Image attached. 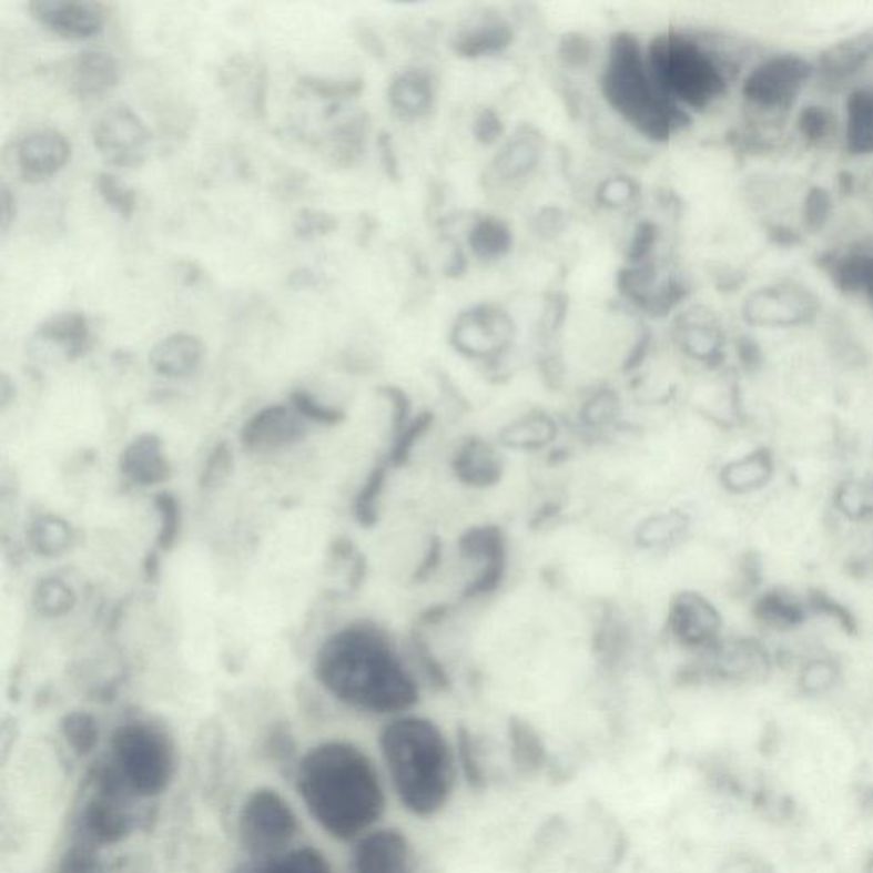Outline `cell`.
I'll list each match as a JSON object with an SVG mask.
<instances>
[{
  "label": "cell",
  "instance_id": "cell-54",
  "mask_svg": "<svg viewBox=\"0 0 873 873\" xmlns=\"http://www.w3.org/2000/svg\"><path fill=\"white\" fill-rule=\"evenodd\" d=\"M635 196V183L628 177L616 176L599 189L597 199L606 206H623Z\"/></svg>",
  "mask_w": 873,
  "mask_h": 873
},
{
  "label": "cell",
  "instance_id": "cell-12",
  "mask_svg": "<svg viewBox=\"0 0 873 873\" xmlns=\"http://www.w3.org/2000/svg\"><path fill=\"white\" fill-rule=\"evenodd\" d=\"M352 873H422L412 840L396 828H376L355 841Z\"/></svg>",
  "mask_w": 873,
  "mask_h": 873
},
{
  "label": "cell",
  "instance_id": "cell-10",
  "mask_svg": "<svg viewBox=\"0 0 873 873\" xmlns=\"http://www.w3.org/2000/svg\"><path fill=\"white\" fill-rule=\"evenodd\" d=\"M151 130L129 106H113L93 126V144L108 164L135 170L148 161Z\"/></svg>",
  "mask_w": 873,
  "mask_h": 873
},
{
  "label": "cell",
  "instance_id": "cell-7",
  "mask_svg": "<svg viewBox=\"0 0 873 873\" xmlns=\"http://www.w3.org/2000/svg\"><path fill=\"white\" fill-rule=\"evenodd\" d=\"M85 792L74 818L75 840L97 847L114 846L132 836L136 815L132 811V795L101 763L85 778Z\"/></svg>",
  "mask_w": 873,
  "mask_h": 873
},
{
  "label": "cell",
  "instance_id": "cell-30",
  "mask_svg": "<svg viewBox=\"0 0 873 873\" xmlns=\"http://www.w3.org/2000/svg\"><path fill=\"white\" fill-rule=\"evenodd\" d=\"M773 475V461L767 450H755L722 469V484L733 494L760 490Z\"/></svg>",
  "mask_w": 873,
  "mask_h": 873
},
{
  "label": "cell",
  "instance_id": "cell-22",
  "mask_svg": "<svg viewBox=\"0 0 873 873\" xmlns=\"http://www.w3.org/2000/svg\"><path fill=\"white\" fill-rule=\"evenodd\" d=\"M205 348L202 339L190 333H174L166 336L152 348L149 364L159 376L168 379H183L196 373L202 364Z\"/></svg>",
  "mask_w": 873,
  "mask_h": 873
},
{
  "label": "cell",
  "instance_id": "cell-11",
  "mask_svg": "<svg viewBox=\"0 0 873 873\" xmlns=\"http://www.w3.org/2000/svg\"><path fill=\"white\" fill-rule=\"evenodd\" d=\"M819 313L815 295L803 285L773 284L749 294L742 316L749 325L793 328L809 325Z\"/></svg>",
  "mask_w": 873,
  "mask_h": 873
},
{
  "label": "cell",
  "instance_id": "cell-8",
  "mask_svg": "<svg viewBox=\"0 0 873 873\" xmlns=\"http://www.w3.org/2000/svg\"><path fill=\"white\" fill-rule=\"evenodd\" d=\"M297 834V814L277 790L260 786L241 803L237 838L247 859L285 852Z\"/></svg>",
  "mask_w": 873,
  "mask_h": 873
},
{
  "label": "cell",
  "instance_id": "cell-35",
  "mask_svg": "<svg viewBox=\"0 0 873 873\" xmlns=\"http://www.w3.org/2000/svg\"><path fill=\"white\" fill-rule=\"evenodd\" d=\"M510 749H512V760L522 773H536L545 767L546 748L535 727L524 722V720H512L510 722Z\"/></svg>",
  "mask_w": 873,
  "mask_h": 873
},
{
  "label": "cell",
  "instance_id": "cell-13",
  "mask_svg": "<svg viewBox=\"0 0 873 873\" xmlns=\"http://www.w3.org/2000/svg\"><path fill=\"white\" fill-rule=\"evenodd\" d=\"M668 628L684 649L710 652L720 643L722 618L701 593L681 592L672 599Z\"/></svg>",
  "mask_w": 873,
  "mask_h": 873
},
{
  "label": "cell",
  "instance_id": "cell-48",
  "mask_svg": "<svg viewBox=\"0 0 873 873\" xmlns=\"http://www.w3.org/2000/svg\"><path fill=\"white\" fill-rule=\"evenodd\" d=\"M291 406L304 418L319 425H336L345 418L342 409L321 403L307 390L297 389L291 395Z\"/></svg>",
  "mask_w": 873,
  "mask_h": 873
},
{
  "label": "cell",
  "instance_id": "cell-23",
  "mask_svg": "<svg viewBox=\"0 0 873 873\" xmlns=\"http://www.w3.org/2000/svg\"><path fill=\"white\" fill-rule=\"evenodd\" d=\"M34 338L59 348L67 361L84 357L91 348V325L81 311H62L43 319L34 333Z\"/></svg>",
  "mask_w": 873,
  "mask_h": 873
},
{
  "label": "cell",
  "instance_id": "cell-61",
  "mask_svg": "<svg viewBox=\"0 0 873 873\" xmlns=\"http://www.w3.org/2000/svg\"><path fill=\"white\" fill-rule=\"evenodd\" d=\"M358 43L364 47L367 52L373 53V57H384V44L380 43L377 34L369 28H357Z\"/></svg>",
  "mask_w": 873,
  "mask_h": 873
},
{
  "label": "cell",
  "instance_id": "cell-43",
  "mask_svg": "<svg viewBox=\"0 0 873 873\" xmlns=\"http://www.w3.org/2000/svg\"><path fill=\"white\" fill-rule=\"evenodd\" d=\"M94 185L103 202L114 214H119L122 219H130L135 214L136 193L126 185L125 181L111 173H100Z\"/></svg>",
  "mask_w": 873,
  "mask_h": 873
},
{
  "label": "cell",
  "instance_id": "cell-52",
  "mask_svg": "<svg viewBox=\"0 0 873 873\" xmlns=\"http://www.w3.org/2000/svg\"><path fill=\"white\" fill-rule=\"evenodd\" d=\"M384 478H386V469H374L355 501V516L364 526H370L376 520L377 498L383 490Z\"/></svg>",
  "mask_w": 873,
  "mask_h": 873
},
{
  "label": "cell",
  "instance_id": "cell-62",
  "mask_svg": "<svg viewBox=\"0 0 873 873\" xmlns=\"http://www.w3.org/2000/svg\"><path fill=\"white\" fill-rule=\"evenodd\" d=\"M379 151L384 168H386V173L389 174V176H396L398 164H396L395 152H393V148H390V139L386 133L379 136Z\"/></svg>",
  "mask_w": 873,
  "mask_h": 873
},
{
  "label": "cell",
  "instance_id": "cell-17",
  "mask_svg": "<svg viewBox=\"0 0 873 873\" xmlns=\"http://www.w3.org/2000/svg\"><path fill=\"white\" fill-rule=\"evenodd\" d=\"M72 145L59 130L43 129L28 133L16 148V163L22 180L30 183L57 176L71 161Z\"/></svg>",
  "mask_w": 873,
  "mask_h": 873
},
{
  "label": "cell",
  "instance_id": "cell-39",
  "mask_svg": "<svg viewBox=\"0 0 873 873\" xmlns=\"http://www.w3.org/2000/svg\"><path fill=\"white\" fill-rule=\"evenodd\" d=\"M755 615L768 627L776 630H789L803 619V609L799 602L785 593L771 592L758 602Z\"/></svg>",
  "mask_w": 873,
  "mask_h": 873
},
{
  "label": "cell",
  "instance_id": "cell-40",
  "mask_svg": "<svg viewBox=\"0 0 873 873\" xmlns=\"http://www.w3.org/2000/svg\"><path fill=\"white\" fill-rule=\"evenodd\" d=\"M841 512L850 519H866L873 516V478L850 479L841 485L836 495Z\"/></svg>",
  "mask_w": 873,
  "mask_h": 873
},
{
  "label": "cell",
  "instance_id": "cell-38",
  "mask_svg": "<svg viewBox=\"0 0 873 873\" xmlns=\"http://www.w3.org/2000/svg\"><path fill=\"white\" fill-rule=\"evenodd\" d=\"M33 605L38 612L49 618L71 612L78 605V596L69 583L60 579H43L33 592Z\"/></svg>",
  "mask_w": 873,
  "mask_h": 873
},
{
  "label": "cell",
  "instance_id": "cell-4",
  "mask_svg": "<svg viewBox=\"0 0 873 873\" xmlns=\"http://www.w3.org/2000/svg\"><path fill=\"white\" fill-rule=\"evenodd\" d=\"M601 89L612 110L650 141H669L691 122L688 111L653 81L647 55L630 33H618L609 43Z\"/></svg>",
  "mask_w": 873,
  "mask_h": 873
},
{
  "label": "cell",
  "instance_id": "cell-26",
  "mask_svg": "<svg viewBox=\"0 0 873 873\" xmlns=\"http://www.w3.org/2000/svg\"><path fill=\"white\" fill-rule=\"evenodd\" d=\"M844 149L855 158L873 154V81L853 89L844 104Z\"/></svg>",
  "mask_w": 873,
  "mask_h": 873
},
{
  "label": "cell",
  "instance_id": "cell-51",
  "mask_svg": "<svg viewBox=\"0 0 873 873\" xmlns=\"http://www.w3.org/2000/svg\"><path fill=\"white\" fill-rule=\"evenodd\" d=\"M838 679L836 663L831 660L818 659L809 662L800 674V686L809 694L824 693L833 688Z\"/></svg>",
  "mask_w": 873,
  "mask_h": 873
},
{
  "label": "cell",
  "instance_id": "cell-9",
  "mask_svg": "<svg viewBox=\"0 0 873 873\" xmlns=\"http://www.w3.org/2000/svg\"><path fill=\"white\" fill-rule=\"evenodd\" d=\"M814 79V63L796 53H774L752 67L742 82V97L752 110L785 114Z\"/></svg>",
  "mask_w": 873,
  "mask_h": 873
},
{
  "label": "cell",
  "instance_id": "cell-21",
  "mask_svg": "<svg viewBox=\"0 0 873 873\" xmlns=\"http://www.w3.org/2000/svg\"><path fill=\"white\" fill-rule=\"evenodd\" d=\"M120 471L139 487L166 484L171 478V465L164 453L163 440L154 434L139 435L123 450Z\"/></svg>",
  "mask_w": 873,
  "mask_h": 873
},
{
  "label": "cell",
  "instance_id": "cell-46",
  "mask_svg": "<svg viewBox=\"0 0 873 873\" xmlns=\"http://www.w3.org/2000/svg\"><path fill=\"white\" fill-rule=\"evenodd\" d=\"M554 422L542 415H535L514 425L512 430H507V443L509 446L529 449V447L545 446L554 439Z\"/></svg>",
  "mask_w": 873,
  "mask_h": 873
},
{
  "label": "cell",
  "instance_id": "cell-18",
  "mask_svg": "<svg viewBox=\"0 0 873 873\" xmlns=\"http://www.w3.org/2000/svg\"><path fill=\"white\" fill-rule=\"evenodd\" d=\"M873 60V31H862L831 44L814 63V79L828 91H838Z\"/></svg>",
  "mask_w": 873,
  "mask_h": 873
},
{
  "label": "cell",
  "instance_id": "cell-2",
  "mask_svg": "<svg viewBox=\"0 0 873 873\" xmlns=\"http://www.w3.org/2000/svg\"><path fill=\"white\" fill-rule=\"evenodd\" d=\"M295 786L311 818L336 841H357L386 812L383 780L354 742L317 744L295 767Z\"/></svg>",
  "mask_w": 873,
  "mask_h": 873
},
{
  "label": "cell",
  "instance_id": "cell-27",
  "mask_svg": "<svg viewBox=\"0 0 873 873\" xmlns=\"http://www.w3.org/2000/svg\"><path fill=\"white\" fill-rule=\"evenodd\" d=\"M435 98V82L424 69H408L396 75L387 89L390 108L402 119H418L428 113Z\"/></svg>",
  "mask_w": 873,
  "mask_h": 873
},
{
  "label": "cell",
  "instance_id": "cell-60",
  "mask_svg": "<svg viewBox=\"0 0 873 873\" xmlns=\"http://www.w3.org/2000/svg\"><path fill=\"white\" fill-rule=\"evenodd\" d=\"M16 214H18V205H16L14 193L6 183H0V229H2V233L11 227L12 222L16 221Z\"/></svg>",
  "mask_w": 873,
  "mask_h": 873
},
{
  "label": "cell",
  "instance_id": "cell-50",
  "mask_svg": "<svg viewBox=\"0 0 873 873\" xmlns=\"http://www.w3.org/2000/svg\"><path fill=\"white\" fill-rule=\"evenodd\" d=\"M831 212H833V199H831L830 192L822 189V186H814V189L809 190L805 203H803V224H805V227L812 233L821 231L830 221Z\"/></svg>",
  "mask_w": 873,
  "mask_h": 873
},
{
  "label": "cell",
  "instance_id": "cell-1",
  "mask_svg": "<svg viewBox=\"0 0 873 873\" xmlns=\"http://www.w3.org/2000/svg\"><path fill=\"white\" fill-rule=\"evenodd\" d=\"M316 676L335 700L369 715H405L422 697L415 672L373 625H351L333 633L317 652Z\"/></svg>",
  "mask_w": 873,
  "mask_h": 873
},
{
  "label": "cell",
  "instance_id": "cell-58",
  "mask_svg": "<svg viewBox=\"0 0 873 873\" xmlns=\"http://www.w3.org/2000/svg\"><path fill=\"white\" fill-rule=\"evenodd\" d=\"M326 281L321 272L313 268H298L288 275L287 285L294 291H316L325 287Z\"/></svg>",
  "mask_w": 873,
  "mask_h": 873
},
{
  "label": "cell",
  "instance_id": "cell-5",
  "mask_svg": "<svg viewBox=\"0 0 873 873\" xmlns=\"http://www.w3.org/2000/svg\"><path fill=\"white\" fill-rule=\"evenodd\" d=\"M653 81L681 108L703 111L732 84L733 62L707 41L681 31L660 34L647 50Z\"/></svg>",
  "mask_w": 873,
  "mask_h": 873
},
{
  "label": "cell",
  "instance_id": "cell-32",
  "mask_svg": "<svg viewBox=\"0 0 873 873\" xmlns=\"http://www.w3.org/2000/svg\"><path fill=\"white\" fill-rule=\"evenodd\" d=\"M28 541L34 554L44 558L62 557L74 546L71 524L57 516H43L31 524Z\"/></svg>",
  "mask_w": 873,
  "mask_h": 873
},
{
  "label": "cell",
  "instance_id": "cell-33",
  "mask_svg": "<svg viewBox=\"0 0 873 873\" xmlns=\"http://www.w3.org/2000/svg\"><path fill=\"white\" fill-rule=\"evenodd\" d=\"M539 155L541 148L532 136H516L495 158V173L500 180H519L535 170Z\"/></svg>",
  "mask_w": 873,
  "mask_h": 873
},
{
  "label": "cell",
  "instance_id": "cell-15",
  "mask_svg": "<svg viewBox=\"0 0 873 873\" xmlns=\"http://www.w3.org/2000/svg\"><path fill=\"white\" fill-rule=\"evenodd\" d=\"M28 11L40 27L63 40H89L106 24L101 6L81 0H33Z\"/></svg>",
  "mask_w": 873,
  "mask_h": 873
},
{
  "label": "cell",
  "instance_id": "cell-57",
  "mask_svg": "<svg viewBox=\"0 0 873 873\" xmlns=\"http://www.w3.org/2000/svg\"><path fill=\"white\" fill-rule=\"evenodd\" d=\"M504 133L500 119L491 110H484L475 122V135L481 144H495Z\"/></svg>",
  "mask_w": 873,
  "mask_h": 873
},
{
  "label": "cell",
  "instance_id": "cell-49",
  "mask_svg": "<svg viewBox=\"0 0 873 873\" xmlns=\"http://www.w3.org/2000/svg\"><path fill=\"white\" fill-rule=\"evenodd\" d=\"M234 459L233 450L229 447L227 443L217 444L206 457L205 466H203L202 476H200V487L205 490L219 487L224 484L233 471Z\"/></svg>",
  "mask_w": 873,
  "mask_h": 873
},
{
  "label": "cell",
  "instance_id": "cell-6",
  "mask_svg": "<svg viewBox=\"0 0 873 873\" xmlns=\"http://www.w3.org/2000/svg\"><path fill=\"white\" fill-rule=\"evenodd\" d=\"M104 764L133 799H155L173 785L176 744L158 723L132 720L114 729Z\"/></svg>",
  "mask_w": 873,
  "mask_h": 873
},
{
  "label": "cell",
  "instance_id": "cell-53",
  "mask_svg": "<svg viewBox=\"0 0 873 873\" xmlns=\"http://www.w3.org/2000/svg\"><path fill=\"white\" fill-rule=\"evenodd\" d=\"M560 57L567 65L582 69L592 59V44L582 34H565L560 41Z\"/></svg>",
  "mask_w": 873,
  "mask_h": 873
},
{
  "label": "cell",
  "instance_id": "cell-47",
  "mask_svg": "<svg viewBox=\"0 0 873 873\" xmlns=\"http://www.w3.org/2000/svg\"><path fill=\"white\" fill-rule=\"evenodd\" d=\"M338 229V219L319 209H303L295 215L292 231L301 241H316L329 236Z\"/></svg>",
  "mask_w": 873,
  "mask_h": 873
},
{
  "label": "cell",
  "instance_id": "cell-31",
  "mask_svg": "<svg viewBox=\"0 0 873 873\" xmlns=\"http://www.w3.org/2000/svg\"><path fill=\"white\" fill-rule=\"evenodd\" d=\"M369 132L367 114L348 116L332 129L328 135V154L338 166H352L364 154L365 141Z\"/></svg>",
  "mask_w": 873,
  "mask_h": 873
},
{
  "label": "cell",
  "instance_id": "cell-19",
  "mask_svg": "<svg viewBox=\"0 0 873 873\" xmlns=\"http://www.w3.org/2000/svg\"><path fill=\"white\" fill-rule=\"evenodd\" d=\"M819 263L841 294L860 298L873 313V246L831 251Z\"/></svg>",
  "mask_w": 873,
  "mask_h": 873
},
{
  "label": "cell",
  "instance_id": "cell-25",
  "mask_svg": "<svg viewBox=\"0 0 873 873\" xmlns=\"http://www.w3.org/2000/svg\"><path fill=\"white\" fill-rule=\"evenodd\" d=\"M514 33L509 22L498 16H484L469 27L461 28L453 38V49L466 59L495 55L509 49Z\"/></svg>",
  "mask_w": 873,
  "mask_h": 873
},
{
  "label": "cell",
  "instance_id": "cell-37",
  "mask_svg": "<svg viewBox=\"0 0 873 873\" xmlns=\"http://www.w3.org/2000/svg\"><path fill=\"white\" fill-rule=\"evenodd\" d=\"M456 754L459 773L471 789L484 790L488 785L487 767L481 758L478 741L469 730L461 729L456 735Z\"/></svg>",
  "mask_w": 873,
  "mask_h": 873
},
{
  "label": "cell",
  "instance_id": "cell-34",
  "mask_svg": "<svg viewBox=\"0 0 873 873\" xmlns=\"http://www.w3.org/2000/svg\"><path fill=\"white\" fill-rule=\"evenodd\" d=\"M469 246L478 258L497 260L512 250V231L497 217L479 219L469 233Z\"/></svg>",
  "mask_w": 873,
  "mask_h": 873
},
{
  "label": "cell",
  "instance_id": "cell-44",
  "mask_svg": "<svg viewBox=\"0 0 873 873\" xmlns=\"http://www.w3.org/2000/svg\"><path fill=\"white\" fill-rule=\"evenodd\" d=\"M834 126H836L834 114L828 108L819 106V104L803 108L796 119V129H799L800 135L803 136V141L812 145H821L825 141H830Z\"/></svg>",
  "mask_w": 873,
  "mask_h": 873
},
{
  "label": "cell",
  "instance_id": "cell-55",
  "mask_svg": "<svg viewBox=\"0 0 873 873\" xmlns=\"http://www.w3.org/2000/svg\"><path fill=\"white\" fill-rule=\"evenodd\" d=\"M684 526V517L676 516V514L659 517L656 522H650V526L646 527L647 532L641 538L647 539L649 545H660V542L671 541V538L678 536Z\"/></svg>",
  "mask_w": 873,
  "mask_h": 873
},
{
  "label": "cell",
  "instance_id": "cell-45",
  "mask_svg": "<svg viewBox=\"0 0 873 873\" xmlns=\"http://www.w3.org/2000/svg\"><path fill=\"white\" fill-rule=\"evenodd\" d=\"M159 516L158 546L163 551H170L176 545L181 527L180 500L170 491H161L154 498Z\"/></svg>",
  "mask_w": 873,
  "mask_h": 873
},
{
  "label": "cell",
  "instance_id": "cell-36",
  "mask_svg": "<svg viewBox=\"0 0 873 873\" xmlns=\"http://www.w3.org/2000/svg\"><path fill=\"white\" fill-rule=\"evenodd\" d=\"M60 733L67 748L78 758H88L100 744V723L88 711L74 710L65 713L60 720Z\"/></svg>",
  "mask_w": 873,
  "mask_h": 873
},
{
  "label": "cell",
  "instance_id": "cell-42",
  "mask_svg": "<svg viewBox=\"0 0 873 873\" xmlns=\"http://www.w3.org/2000/svg\"><path fill=\"white\" fill-rule=\"evenodd\" d=\"M298 85L319 100L339 103V101L357 98L364 89V81L357 78L326 79L317 78V75H303L298 79Z\"/></svg>",
  "mask_w": 873,
  "mask_h": 873
},
{
  "label": "cell",
  "instance_id": "cell-28",
  "mask_svg": "<svg viewBox=\"0 0 873 873\" xmlns=\"http://www.w3.org/2000/svg\"><path fill=\"white\" fill-rule=\"evenodd\" d=\"M233 873H333L319 850L311 846L288 847L277 855L247 859Z\"/></svg>",
  "mask_w": 873,
  "mask_h": 873
},
{
  "label": "cell",
  "instance_id": "cell-14",
  "mask_svg": "<svg viewBox=\"0 0 873 873\" xmlns=\"http://www.w3.org/2000/svg\"><path fill=\"white\" fill-rule=\"evenodd\" d=\"M512 329V321L498 307H475L457 317L453 329L454 347L468 357H491L509 345Z\"/></svg>",
  "mask_w": 873,
  "mask_h": 873
},
{
  "label": "cell",
  "instance_id": "cell-59",
  "mask_svg": "<svg viewBox=\"0 0 873 873\" xmlns=\"http://www.w3.org/2000/svg\"><path fill=\"white\" fill-rule=\"evenodd\" d=\"M268 751L272 752L275 760H285L287 758L291 761L295 751L294 739H292L291 732L284 727L273 730L268 742Z\"/></svg>",
  "mask_w": 873,
  "mask_h": 873
},
{
  "label": "cell",
  "instance_id": "cell-3",
  "mask_svg": "<svg viewBox=\"0 0 873 873\" xmlns=\"http://www.w3.org/2000/svg\"><path fill=\"white\" fill-rule=\"evenodd\" d=\"M379 751L402 808L417 819L446 811L461 778L456 742L428 717L405 713L380 729Z\"/></svg>",
  "mask_w": 873,
  "mask_h": 873
},
{
  "label": "cell",
  "instance_id": "cell-41",
  "mask_svg": "<svg viewBox=\"0 0 873 873\" xmlns=\"http://www.w3.org/2000/svg\"><path fill=\"white\" fill-rule=\"evenodd\" d=\"M55 873H110L100 847L75 840L57 860Z\"/></svg>",
  "mask_w": 873,
  "mask_h": 873
},
{
  "label": "cell",
  "instance_id": "cell-16",
  "mask_svg": "<svg viewBox=\"0 0 873 873\" xmlns=\"http://www.w3.org/2000/svg\"><path fill=\"white\" fill-rule=\"evenodd\" d=\"M306 435V420L292 406L270 405L243 425L240 440L244 450L270 453L301 443Z\"/></svg>",
  "mask_w": 873,
  "mask_h": 873
},
{
  "label": "cell",
  "instance_id": "cell-56",
  "mask_svg": "<svg viewBox=\"0 0 873 873\" xmlns=\"http://www.w3.org/2000/svg\"><path fill=\"white\" fill-rule=\"evenodd\" d=\"M656 241L657 227L652 222H643V224L638 225L633 234V240H631L630 251H628V256H630L631 262H646Z\"/></svg>",
  "mask_w": 873,
  "mask_h": 873
},
{
  "label": "cell",
  "instance_id": "cell-29",
  "mask_svg": "<svg viewBox=\"0 0 873 873\" xmlns=\"http://www.w3.org/2000/svg\"><path fill=\"white\" fill-rule=\"evenodd\" d=\"M457 478L473 487H488L500 479L501 461L494 447L484 440H469L454 461Z\"/></svg>",
  "mask_w": 873,
  "mask_h": 873
},
{
  "label": "cell",
  "instance_id": "cell-24",
  "mask_svg": "<svg viewBox=\"0 0 873 873\" xmlns=\"http://www.w3.org/2000/svg\"><path fill=\"white\" fill-rule=\"evenodd\" d=\"M676 338L686 354L698 361H719L723 351V333L717 319L703 309L689 311L682 314L676 325Z\"/></svg>",
  "mask_w": 873,
  "mask_h": 873
},
{
  "label": "cell",
  "instance_id": "cell-20",
  "mask_svg": "<svg viewBox=\"0 0 873 873\" xmlns=\"http://www.w3.org/2000/svg\"><path fill=\"white\" fill-rule=\"evenodd\" d=\"M122 81L119 60L101 50H84L71 60L69 84L82 101L103 100Z\"/></svg>",
  "mask_w": 873,
  "mask_h": 873
},
{
  "label": "cell",
  "instance_id": "cell-63",
  "mask_svg": "<svg viewBox=\"0 0 873 873\" xmlns=\"http://www.w3.org/2000/svg\"><path fill=\"white\" fill-rule=\"evenodd\" d=\"M866 873H873V856L870 859L869 866H866Z\"/></svg>",
  "mask_w": 873,
  "mask_h": 873
}]
</instances>
